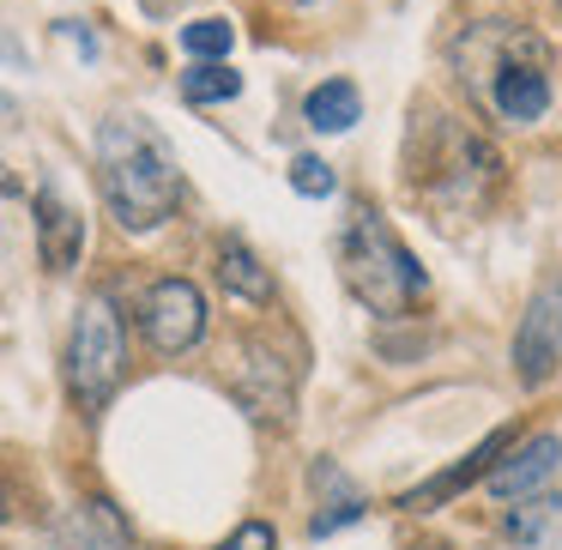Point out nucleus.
<instances>
[{
	"mask_svg": "<svg viewBox=\"0 0 562 550\" xmlns=\"http://www.w3.org/2000/svg\"><path fill=\"white\" fill-rule=\"evenodd\" d=\"M490 103H496V115H502L508 127H532V122H544V115H550L544 43H538V49H526V61H514V49L490 61Z\"/></svg>",
	"mask_w": 562,
	"mask_h": 550,
	"instance_id": "7",
	"label": "nucleus"
},
{
	"mask_svg": "<svg viewBox=\"0 0 562 550\" xmlns=\"http://www.w3.org/2000/svg\"><path fill=\"white\" fill-rule=\"evenodd\" d=\"M37 248H43V267H49V272L79 267V248H86V218H79L67 200L43 194L37 200Z\"/></svg>",
	"mask_w": 562,
	"mask_h": 550,
	"instance_id": "12",
	"label": "nucleus"
},
{
	"mask_svg": "<svg viewBox=\"0 0 562 550\" xmlns=\"http://www.w3.org/2000/svg\"><path fill=\"white\" fill-rule=\"evenodd\" d=\"M212 550H279V532H272L267 520H248V526H236L224 545H212Z\"/></svg>",
	"mask_w": 562,
	"mask_h": 550,
	"instance_id": "19",
	"label": "nucleus"
},
{
	"mask_svg": "<svg viewBox=\"0 0 562 550\" xmlns=\"http://www.w3.org/2000/svg\"><path fill=\"white\" fill-rule=\"evenodd\" d=\"M339 267H345V284L363 308H375L381 321H405L417 303H424L429 279L424 267L412 260V248L393 236V224L381 212H351L345 224V243H339Z\"/></svg>",
	"mask_w": 562,
	"mask_h": 550,
	"instance_id": "3",
	"label": "nucleus"
},
{
	"mask_svg": "<svg viewBox=\"0 0 562 550\" xmlns=\"http://www.w3.org/2000/svg\"><path fill=\"white\" fill-rule=\"evenodd\" d=\"M502 188V158L484 134L460 122V115H436L424 134L412 127V194L424 200L436 218H477L490 194Z\"/></svg>",
	"mask_w": 562,
	"mask_h": 550,
	"instance_id": "2",
	"label": "nucleus"
},
{
	"mask_svg": "<svg viewBox=\"0 0 562 550\" xmlns=\"http://www.w3.org/2000/svg\"><path fill=\"white\" fill-rule=\"evenodd\" d=\"M436 550H441V545H436Z\"/></svg>",
	"mask_w": 562,
	"mask_h": 550,
	"instance_id": "21",
	"label": "nucleus"
},
{
	"mask_svg": "<svg viewBox=\"0 0 562 550\" xmlns=\"http://www.w3.org/2000/svg\"><path fill=\"white\" fill-rule=\"evenodd\" d=\"M315 490H321V508H315V520H308L315 538H333V532H345V526H357L369 514V496L333 460H315Z\"/></svg>",
	"mask_w": 562,
	"mask_h": 550,
	"instance_id": "11",
	"label": "nucleus"
},
{
	"mask_svg": "<svg viewBox=\"0 0 562 550\" xmlns=\"http://www.w3.org/2000/svg\"><path fill=\"white\" fill-rule=\"evenodd\" d=\"M508 441H514V429H490V436L477 441V448L465 453L460 465H448V472H441V478H429L424 490H412V496H400V508H412V514H429V508H441V502H448V496H460L465 484H477V478L490 472V460H496V453L508 448Z\"/></svg>",
	"mask_w": 562,
	"mask_h": 550,
	"instance_id": "10",
	"label": "nucleus"
},
{
	"mask_svg": "<svg viewBox=\"0 0 562 550\" xmlns=\"http://www.w3.org/2000/svg\"><path fill=\"white\" fill-rule=\"evenodd\" d=\"M98 182L110 200V218L134 236L158 231L182 200V170H176L170 139L139 115H110L98 127Z\"/></svg>",
	"mask_w": 562,
	"mask_h": 550,
	"instance_id": "1",
	"label": "nucleus"
},
{
	"mask_svg": "<svg viewBox=\"0 0 562 550\" xmlns=\"http://www.w3.org/2000/svg\"><path fill=\"white\" fill-rule=\"evenodd\" d=\"M291 188L303 200H333V194H339V176H333L327 158H296L291 164Z\"/></svg>",
	"mask_w": 562,
	"mask_h": 550,
	"instance_id": "18",
	"label": "nucleus"
},
{
	"mask_svg": "<svg viewBox=\"0 0 562 550\" xmlns=\"http://www.w3.org/2000/svg\"><path fill=\"white\" fill-rule=\"evenodd\" d=\"M562 363V284H538L526 303L520 327H514V375L520 388H544Z\"/></svg>",
	"mask_w": 562,
	"mask_h": 550,
	"instance_id": "5",
	"label": "nucleus"
},
{
	"mask_svg": "<svg viewBox=\"0 0 562 550\" xmlns=\"http://www.w3.org/2000/svg\"><path fill=\"white\" fill-rule=\"evenodd\" d=\"M0 67H19V43L7 37V31H0Z\"/></svg>",
	"mask_w": 562,
	"mask_h": 550,
	"instance_id": "20",
	"label": "nucleus"
},
{
	"mask_svg": "<svg viewBox=\"0 0 562 550\" xmlns=\"http://www.w3.org/2000/svg\"><path fill=\"white\" fill-rule=\"evenodd\" d=\"M139 327H146V339L158 345L164 357L194 351V345L206 339V296L188 279H158L146 291V303H139Z\"/></svg>",
	"mask_w": 562,
	"mask_h": 550,
	"instance_id": "6",
	"label": "nucleus"
},
{
	"mask_svg": "<svg viewBox=\"0 0 562 550\" xmlns=\"http://www.w3.org/2000/svg\"><path fill=\"white\" fill-rule=\"evenodd\" d=\"M557 514H562L557 502H544V496L526 502V496H520V508H508V538H514V545H538V538L557 526Z\"/></svg>",
	"mask_w": 562,
	"mask_h": 550,
	"instance_id": "17",
	"label": "nucleus"
},
{
	"mask_svg": "<svg viewBox=\"0 0 562 550\" xmlns=\"http://www.w3.org/2000/svg\"><path fill=\"white\" fill-rule=\"evenodd\" d=\"M557 465H562V436H532L526 448H514L508 460H490L484 484L496 502H520V496H538V490L557 478Z\"/></svg>",
	"mask_w": 562,
	"mask_h": 550,
	"instance_id": "8",
	"label": "nucleus"
},
{
	"mask_svg": "<svg viewBox=\"0 0 562 550\" xmlns=\"http://www.w3.org/2000/svg\"><path fill=\"white\" fill-rule=\"evenodd\" d=\"M122 369H127L122 315H115L110 296H86V308L74 321V345H67V388H74L79 412L98 417L110 405V393L122 388Z\"/></svg>",
	"mask_w": 562,
	"mask_h": 550,
	"instance_id": "4",
	"label": "nucleus"
},
{
	"mask_svg": "<svg viewBox=\"0 0 562 550\" xmlns=\"http://www.w3.org/2000/svg\"><path fill=\"white\" fill-rule=\"evenodd\" d=\"M303 122L315 127V134H351V127L363 122V91H357L351 79H321L303 98Z\"/></svg>",
	"mask_w": 562,
	"mask_h": 550,
	"instance_id": "13",
	"label": "nucleus"
},
{
	"mask_svg": "<svg viewBox=\"0 0 562 550\" xmlns=\"http://www.w3.org/2000/svg\"><path fill=\"white\" fill-rule=\"evenodd\" d=\"M218 279H224V291L243 296V303H267L272 296V272L260 267V255L248 243H236V236L218 248Z\"/></svg>",
	"mask_w": 562,
	"mask_h": 550,
	"instance_id": "14",
	"label": "nucleus"
},
{
	"mask_svg": "<svg viewBox=\"0 0 562 550\" xmlns=\"http://www.w3.org/2000/svg\"><path fill=\"white\" fill-rule=\"evenodd\" d=\"M236 43L231 19H194V25H182V49L194 55V61H224Z\"/></svg>",
	"mask_w": 562,
	"mask_h": 550,
	"instance_id": "16",
	"label": "nucleus"
},
{
	"mask_svg": "<svg viewBox=\"0 0 562 550\" xmlns=\"http://www.w3.org/2000/svg\"><path fill=\"white\" fill-rule=\"evenodd\" d=\"M243 91V74H231L224 61H194L182 74V98L188 103H231Z\"/></svg>",
	"mask_w": 562,
	"mask_h": 550,
	"instance_id": "15",
	"label": "nucleus"
},
{
	"mask_svg": "<svg viewBox=\"0 0 562 550\" xmlns=\"http://www.w3.org/2000/svg\"><path fill=\"white\" fill-rule=\"evenodd\" d=\"M231 388H236V400L248 405L255 417H284L291 412V388H296V375H291V363H279L272 351H248L243 357V369L231 375Z\"/></svg>",
	"mask_w": 562,
	"mask_h": 550,
	"instance_id": "9",
	"label": "nucleus"
}]
</instances>
